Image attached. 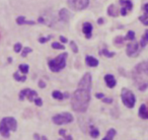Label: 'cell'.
<instances>
[{"instance_id": "8992f818", "label": "cell", "mask_w": 148, "mask_h": 140, "mask_svg": "<svg viewBox=\"0 0 148 140\" xmlns=\"http://www.w3.org/2000/svg\"><path fill=\"white\" fill-rule=\"evenodd\" d=\"M73 120H74L73 116L70 113H67V112L58 114V115H55L52 118V121H53V123L56 124V125H65V124H69V123H72Z\"/></svg>"}, {"instance_id": "9a60e30c", "label": "cell", "mask_w": 148, "mask_h": 140, "mask_svg": "<svg viewBox=\"0 0 148 140\" xmlns=\"http://www.w3.org/2000/svg\"><path fill=\"white\" fill-rule=\"evenodd\" d=\"M139 117L142 119H147L148 120V108L145 104H142L139 108Z\"/></svg>"}, {"instance_id": "f6af8a7d", "label": "cell", "mask_w": 148, "mask_h": 140, "mask_svg": "<svg viewBox=\"0 0 148 140\" xmlns=\"http://www.w3.org/2000/svg\"><path fill=\"white\" fill-rule=\"evenodd\" d=\"M41 140H48V138L46 136H41Z\"/></svg>"}, {"instance_id": "ba28073f", "label": "cell", "mask_w": 148, "mask_h": 140, "mask_svg": "<svg viewBox=\"0 0 148 140\" xmlns=\"http://www.w3.org/2000/svg\"><path fill=\"white\" fill-rule=\"evenodd\" d=\"M37 97H38V93L36 91H33L31 89H25L19 93L18 99L19 101H23L27 97L29 102H34Z\"/></svg>"}, {"instance_id": "4dcf8cb0", "label": "cell", "mask_w": 148, "mask_h": 140, "mask_svg": "<svg viewBox=\"0 0 148 140\" xmlns=\"http://www.w3.org/2000/svg\"><path fill=\"white\" fill-rule=\"evenodd\" d=\"M13 50H14L15 53H19V52L23 50V46H21V43H16L14 45V47H13Z\"/></svg>"}, {"instance_id": "74e56055", "label": "cell", "mask_w": 148, "mask_h": 140, "mask_svg": "<svg viewBox=\"0 0 148 140\" xmlns=\"http://www.w3.org/2000/svg\"><path fill=\"white\" fill-rule=\"evenodd\" d=\"M63 139H58V140H73V138H72V136L71 135H64L63 136Z\"/></svg>"}, {"instance_id": "52a82bcc", "label": "cell", "mask_w": 148, "mask_h": 140, "mask_svg": "<svg viewBox=\"0 0 148 140\" xmlns=\"http://www.w3.org/2000/svg\"><path fill=\"white\" fill-rule=\"evenodd\" d=\"M89 0H68V5L74 10H83L88 6Z\"/></svg>"}, {"instance_id": "ee69618b", "label": "cell", "mask_w": 148, "mask_h": 140, "mask_svg": "<svg viewBox=\"0 0 148 140\" xmlns=\"http://www.w3.org/2000/svg\"><path fill=\"white\" fill-rule=\"evenodd\" d=\"M97 23H99V25H103V19H97Z\"/></svg>"}, {"instance_id": "836d02e7", "label": "cell", "mask_w": 148, "mask_h": 140, "mask_svg": "<svg viewBox=\"0 0 148 140\" xmlns=\"http://www.w3.org/2000/svg\"><path fill=\"white\" fill-rule=\"evenodd\" d=\"M50 39H52V36H49V37H47V38H40L39 39V42L41 44H44V43H46V42H48Z\"/></svg>"}, {"instance_id": "cb8c5ba5", "label": "cell", "mask_w": 148, "mask_h": 140, "mask_svg": "<svg viewBox=\"0 0 148 140\" xmlns=\"http://www.w3.org/2000/svg\"><path fill=\"white\" fill-rule=\"evenodd\" d=\"M99 55H105L106 57H108V58H112L115 56V53H114V52H109L107 49H103L101 51L99 52Z\"/></svg>"}, {"instance_id": "e0dca14e", "label": "cell", "mask_w": 148, "mask_h": 140, "mask_svg": "<svg viewBox=\"0 0 148 140\" xmlns=\"http://www.w3.org/2000/svg\"><path fill=\"white\" fill-rule=\"evenodd\" d=\"M116 134H117L116 130L114 129V128H111V129H109V131L107 132V135H106V137L103 138V140H113L114 137L116 136Z\"/></svg>"}, {"instance_id": "e575fe53", "label": "cell", "mask_w": 148, "mask_h": 140, "mask_svg": "<svg viewBox=\"0 0 148 140\" xmlns=\"http://www.w3.org/2000/svg\"><path fill=\"white\" fill-rule=\"evenodd\" d=\"M101 101H103L105 104H112L113 103V99H112V97H103Z\"/></svg>"}, {"instance_id": "d590c367", "label": "cell", "mask_w": 148, "mask_h": 140, "mask_svg": "<svg viewBox=\"0 0 148 140\" xmlns=\"http://www.w3.org/2000/svg\"><path fill=\"white\" fill-rule=\"evenodd\" d=\"M95 97H97V99H99V100H101L103 97H105V95H103V93H97L95 95Z\"/></svg>"}, {"instance_id": "7a4b0ae2", "label": "cell", "mask_w": 148, "mask_h": 140, "mask_svg": "<svg viewBox=\"0 0 148 140\" xmlns=\"http://www.w3.org/2000/svg\"><path fill=\"white\" fill-rule=\"evenodd\" d=\"M134 83L140 91H144L148 87V60L140 62L135 66L132 72Z\"/></svg>"}, {"instance_id": "5b68a950", "label": "cell", "mask_w": 148, "mask_h": 140, "mask_svg": "<svg viewBox=\"0 0 148 140\" xmlns=\"http://www.w3.org/2000/svg\"><path fill=\"white\" fill-rule=\"evenodd\" d=\"M121 99L123 104L129 109L134 108L136 104V97L133 93V91H131L128 89H123L121 93Z\"/></svg>"}, {"instance_id": "9c48e42d", "label": "cell", "mask_w": 148, "mask_h": 140, "mask_svg": "<svg viewBox=\"0 0 148 140\" xmlns=\"http://www.w3.org/2000/svg\"><path fill=\"white\" fill-rule=\"evenodd\" d=\"M126 52H127V55L129 57H136L138 55V53H139V44L134 41V40L131 41L127 45Z\"/></svg>"}, {"instance_id": "484cf974", "label": "cell", "mask_w": 148, "mask_h": 140, "mask_svg": "<svg viewBox=\"0 0 148 140\" xmlns=\"http://www.w3.org/2000/svg\"><path fill=\"white\" fill-rule=\"evenodd\" d=\"M19 70H21V72L23 73V74H27V72H29V65L27 64H21V65L18 66Z\"/></svg>"}, {"instance_id": "bcb514c9", "label": "cell", "mask_w": 148, "mask_h": 140, "mask_svg": "<svg viewBox=\"0 0 148 140\" xmlns=\"http://www.w3.org/2000/svg\"><path fill=\"white\" fill-rule=\"evenodd\" d=\"M143 23H144L145 25H148V19H146L145 21H143Z\"/></svg>"}, {"instance_id": "7402d4cb", "label": "cell", "mask_w": 148, "mask_h": 140, "mask_svg": "<svg viewBox=\"0 0 148 140\" xmlns=\"http://www.w3.org/2000/svg\"><path fill=\"white\" fill-rule=\"evenodd\" d=\"M13 78L15 79L16 81H21V82H25L27 80V76L25 75H19L18 72H14L13 73Z\"/></svg>"}, {"instance_id": "44dd1931", "label": "cell", "mask_w": 148, "mask_h": 140, "mask_svg": "<svg viewBox=\"0 0 148 140\" xmlns=\"http://www.w3.org/2000/svg\"><path fill=\"white\" fill-rule=\"evenodd\" d=\"M143 9H144V14L139 17V21H141V23H143L146 19H148V3H146V4L144 5Z\"/></svg>"}, {"instance_id": "ab89813d", "label": "cell", "mask_w": 148, "mask_h": 140, "mask_svg": "<svg viewBox=\"0 0 148 140\" xmlns=\"http://www.w3.org/2000/svg\"><path fill=\"white\" fill-rule=\"evenodd\" d=\"M34 139L35 140H41V136H40L38 133H35L34 134Z\"/></svg>"}, {"instance_id": "4fadbf2b", "label": "cell", "mask_w": 148, "mask_h": 140, "mask_svg": "<svg viewBox=\"0 0 148 140\" xmlns=\"http://www.w3.org/2000/svg\"><path fill=\"white\" fill-rule=\"evenodd\" d=\"M70 16H71V13H70V11L68 10V9L63 8V9H61V10H60L59 17H60V19H61L62 21H68V19H70Z\"/></svg>"}, {"instance_id": "603a6c76", "label": "cell", "mask_w": 148, "mask_h": 140, "mask_svg": "<svg viewBox=\"0 0 148 140\" xmlns=\"http://www.w3.org/2000/svg\"><path fill=\"white\" fill-rule=\"evenodd\" d=\"M89 135H90L92 138H97V137H99V129H97V128L92 127V126H91L90 129H89Z\"/></svg>"}, {"instance_id": "f1b7e54d", "label": "cell", "mask_w": 148, "mask_h": 140, "mask_svg": "<svg viewBox=\"0 0 148 140\" xmlns=\"http://www.w3.org/2000/svg\"><path fill=\"white\" fill-rule=\"evenodd\" d=\"M124 41H125V39H124L123 37H117L115 39V45H117V46L123 45Z\"/></svg>"}, {"instance_id": "6da1fadb", "label": "cell", "mask_w": 148, "mask_h": 140, "mask_svg": "<svg viewBox=\"0 0 148 140\" xmlns=\"http://www.w3.org/2000/svg\"><path fill=\"white\" fill-rule=\"evenodd\" d=\"M90 91L91 89L78 87L74 91L71 97V107L74 112L85 113L87 111L91 99Z\"/></svg>"}, {"instance_id": "1f68e13d", "label": "cell", "mask_w": 148, "mask_h": 140, "mask_svg": "<svg viewBox=\"0 0 148 140\" xmlns=\"http://www.w3.org/2000/svg\"><path fill=\"white\" fill-rule=\"evenodd\" d=\"M70 47H71L72 51H73L74 53H77V52H78V47H77V45L75 43H74L73 41L70 42Z\"/></svg>"}, {"instance_id": "7bdbcfd3", "label": "cell", "mask_w": 148, "mask_h": 140, "mask_svg": "<svg viewBox=\"0 0 148 140\" xmlns=\"http://www.w3.org/2000/svg\"><path fill=\"white\" fill-rule=\"evenodd\" d=\"M68 97H69V93H63V100L68 99Z\"/></svg>"}, {"instance_id": "ac0fdd59", "label": "cell", "mask_w": 148, "mask_h": 140, "mask_svg": "<svg viewBox=\"0 0 148 140\" xmlns=\"http://www.w3.org/2000/svg\"><path fill=\"white\" fill-rule=\"evenodd\" d=\"M118 10H117V7L115 6L114 4H112V5H110L109 6V8H108V14L109 15H111V16H117L118 15Z\"/></svg>"}, {"instance_id": "b9f144b4", "label": "cell", "mask_w": 148, "mask_h": 140, "mask_svg": "<svg viewBox=\"0 0 148 140\" xmlns=\"http://www.w3.org/2000/svg\"><path fill=\"white\" fill-rule=\"evenodd\" d=\"M59 134L61 136H64L66 134V130H64V129H60L59 130Z\"/></svg>"}, {"instance_id": "2e32d148", "label": "cell", "mask_w": 148, "mask_h": 140, "mask_svg": "<svg viewBox=\"0 0 148 140\" xmlns=\"http://www.w3.org/2000/svg\"><path fill=\"white\" fill-rule=\"evenodd\" d=\"M16 23L19 25H34L36 23V21H27L25 16H18L16 19Z\"/></svg>"}, {"instance_id": "7c38bea8", "label": "cell", "mask_w": 148, "mask_h": 140, "mask_svg": "<svg viewBox=\"0 0 148 140\" xmlns=\"http://www.w3.org/2000/svg\"><path fill=\"white\" fill-rule=\"evenodd\" d=\"M82 32L85 35V37L87 39H90L91 38V33H92V25L89 23H84L82 27Z\"/></svg>"}, {"instance_id": "f546056e", "label": "cell", "mask_w": 148, "mask_h": 140, "mask_svg": "<svg viewBox=\"0 0 148 140\" xmlns=\"http://www.w3.org/2000/svg\"><path fill=\"white\" fill-rule=\"evenodd\" d=\"M52 48H54V49H58V50H64L65 49V47L60 43H53L52 44Z\"/></svg>"}, {"instance_id": "3957f363", "label": "cell", "mask_w": 148, "mask_h": 140, "mask_svg": "<svg viewBox=\"0 0 148 140\" xmlns=\"http://www.w3.org/2000/svg\"><path fill=\"white\" fill-rule=\"evenodd\" d=\"M17 121L13 117H5L0 121V134L4 138L10 136L11 131H16Z\"/></svg>"}, {"instance_id": "83f0119b", "label": "cell", "mask_w": 148, "mask_h": 140, "mask_svg": "<svg viewBox=\"0 0 148 140\" xmlns=\"http://www.w3.org/2000/svg\"><path fill=\"white\" fill-rule=\"evenodd\" d=\"M32 52H33V49H32V48L25 47V48H23V52H21V56L25 58V57H27V54L32 53Z\"/></svg>"}, {"instance_id": "8fae6325", "label": "cell", "mask_w": 148, "mask_h": 140, "mask_svg": "<svg viewBox=\"0 0 148 140\" xmlns=\"http://www.w3.org/2000/svg\"><path fill=\"white\" fill-rule=\"evenodd\" d=\"M105 81H106V84L110 87V89H114L117 84V80L116 78L114 77V75L112 74H107L105 76Z\"/></svg>"}, {"instance_id": "60d3db41", "label": "cell", "mask_w": 148, "mask_h": 140, "mask_svg": "<svg viewBox=\"0 0 148 140\" xmlns=\"http://www.w3.org/2000/svg\"><path fill=\"white\" fill-rule=\"evenodd\" d=\"M59 39H60V41H61L62 43H67V42H68V40L66 39V38L62 37V36H60V38H59Z\"/></svg>"}, {"instance_id": "d6986e66", "label": "cell", "mask_w": 148, "mask_h": 140, "mask_svg": "<svg viewBox=\"0 0 148 140\" xmlns=\"http://www.w3.org/2000/svg\"><path fill=\"white\" fill-rule=\"evenodd\" d=\"M120 3L123 5L124 8H126L127 10H131L133 7V3L130 0H120Z\"/></svg>"}, {"instance_id": "ffe728a7", "label": "cell", "mask_w": 148, "mask_h": 140, "mask_svg": "<svg viewBox=\"0 0 148 140\" xmlns=\"http://www.w3.org/2000/svg\"><path fill=\"white\" fill-rule=\"evenodd\" d=\"M148 44V30L145 31V34L143 35V37L141 38V41H140V46L141 48H144Z\"/></svg>"}, {"instance_id": "5bb4252c", "label": "cell", "mask_w": 148, "mask_h": 140, "mask_svg": "<svg viewBox=\"0 0 148 140\" xmlns=\"http://www.w3.org/2000/svg\"><path fill=\"white\" fill-rule=\"evenodd\" d=\"M85 62H86L87 66H89V67H97L99 65V60L97 58L92 57V56H86L85 57Z\"/></svg>"}, {"instance_id": "4316f807", "label": "cell", "mask_w": 148, "mask_h": 140, "mask_svg": "<svg viewBox=\"0 0 148 140\" xmlns=\"http://www.w3.org/2000/svg\"><path fill=\"white\" fill-rule=\"evenodd\" d=\"M124 39L128 40V41H133V40H135V33H134L133 31H129L127 34V36H126Z\"/></svg>"}, {"instance_id": "d6a6232c", "label": "cell", "mask_w": 148, "mask_h": 140, "mask_svg": "<svg viewBox=\"0 0 148 140\" xmlns=\"http://www.w3.org/2000/svg\"><path fill=\"white\" fill-rule=\"evenodd\" d=\"M34 103L36 104V106H38V107H41L42 105H43V101H42L41 97H36L35 101H34Z\"/></svg>"}, {"instance_id": "277c9868", "label": "cell", "mask_w": 148, "mask_h": 140, "mask_svg": "<svg viewBox=\"0 0 148 140\" xmlns=\"http://www.w3.org/2000/svg\"><path fill=\"white\" fill-rule=\"evenodd\" d=\"M68 54L67 53H62L58 55L55 59H52L49 61L48 65L52 72H59L60 70L64 69L66 66V60H67Z\"/></svg>"}, {"instance_id": "f35d334b", "label": "cell", "mask_w": 148, "mask_h": 140, "mask_svg": "<svg viewBox=\"0 0 148 140\" xmlns=\"http://www.w3.org/2000/svg\"><path fill=\"white\" fill-rule=\"evenodd\" d=\"M127 11H128L127 9L124 8V7H122V8H121V14L123 15V16H125V15L127 14Z\"/></svg>"}, {"instance_id": "8d00e7d4", "label": "cell", "mask_w": 148, "mask_h": 140, "mask_svg": "<svg viewBox=\"0 0 148 140\" xmlns=\"http://www.w3.org/2000/svg\"><path fill=\"white\" fill-rule=\"evenodd\" d=\"M39 86H40V89H45L46 82L44 80H39Z\"/></svg>"}, {"instance_id": "d4e9b609", "label": "cell", "mask_w": 148, "mask_h": 140, "mask_svg": "<svg viewBox=\"0 0 148 140\" xmlns=\"http://www.w3.org/2000/svg\"><path fill=\"white\" fill-rule=\"evenodd\" d=\"M52 97L55 100H58V101H62L63 100V93H60L59 91H54L53 93H52Z\"/></svg>"}, {"instance_id": "30bf717a", "label": "cell", "mask_w": 148, "mask_h": 140, "mask_svg": "<svg viewBox=\"0 0 148 140\" xmlns=\"http://www.w3.org/2000/svg\"><path fill=\"white\" fill-rule=\"evenodd\" d=\"M78 87H82V89H91V75L90 73H85L82 77H81L80 81L78 83Z\"/></svg>"}]
</instances>
